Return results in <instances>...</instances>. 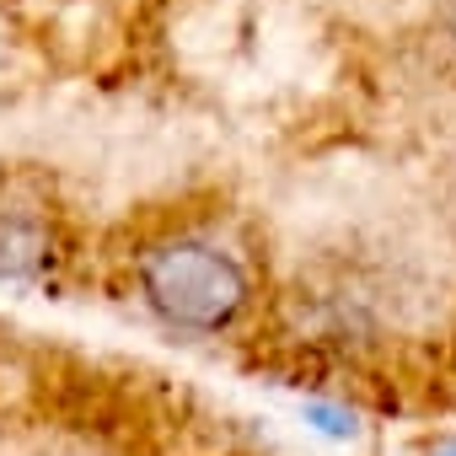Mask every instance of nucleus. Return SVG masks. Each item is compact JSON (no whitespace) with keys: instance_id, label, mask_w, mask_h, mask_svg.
<instances>
[{"instance_id":"obj_1","label":"nucleus","mask_w":456,"mask_h":456,"mask_svg":"<svg viewBox=\"0 0 456 456\" xmlns=\"http://www.w3.org/2000/svg\"><path fill=\"white\" fill-rule=\"evenodd\" d=\"M134 290H140L145 312L161 328L193 333V338L232 333L253 306L248 264L232 248H220L209 237H193V232L151 242L134 258Z\"/></svg>"},{"instance_id":"obj_2","label":"nucleus","mask_w":456,"mask_h":456,"mask_svg":"<svg viewBox=\"0 0 456 456\" xmlns=\"http://www.w3.org/2000/svg\"><path fill=\"white\" fill-rule=\"evenodd\" d=\"M54 258H60V237L44 204L6 193L0 199V285H38L49 280Z\"/></svg>"},{"instance_id":"obj_3","label":"nucleus","mask_w":456,"mask_h":456,"mask_svg":"<svg viewBox=\"0 0 456 456\" xmlns=\"http://www.w3.org/2000/svg\"><path fill=\"white\" fill-rule=\"evenodd\" d=\"M333 6L344 17L365 22V28H403V22H413L424 12L435 17V0H333Z\"/></svg>"},{"instance_id":"obj_4","label":"nucleus","mask_w":456,"mask_h":456,"mask_svg":"<svg viewBox=\"0 0 456 456\" xmlns=\"http://www.w3.org/2000/svg\"><path fill=\"white\" fill-rule=\"evenodd\" d=\"M306 419H317V429H328V435H354V413H344V408H322V403H312L306 408Z\"/></svg>"},{"instance_id":"obj_5","label":"nucleus","mask_w":456,"mask_h":456,"mask_svg":"<svg viewBox=\"0 0 456 456\" xmlns=\"http://www.w3.org/2000/svg\"><path fill=\"white\" fill-rule=\"evenodd\" d=\"M435 22L456 38V0H435Z\"/></svg>"},{"instance_id":"obj_6","label":"nucleus","mask_w":456,"mask_h":456,"mask_svg":"<svg viewBox=\"0 0 456 456\" xmlns=\"http://www.w3.org/2000/svg\"><path fill=\"white\" fill-rule=\"evenodd\" d=\"M424 456H456V435H451V440H435V445H429Z\"/></svg>"}]
</instances>
